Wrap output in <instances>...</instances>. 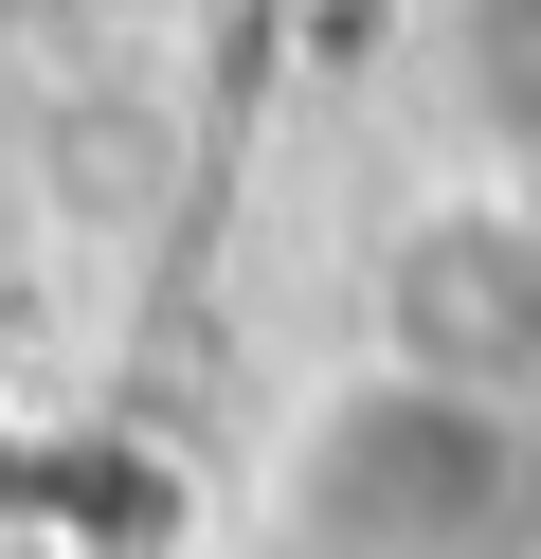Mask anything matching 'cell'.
Masks as SVG:
<instances>
[{
  "mask_svg": "<svg viewBox=\"0 0 541 559\" xmlns=\"http://www.w3.org/2000/svg\"><path fill=\"white\" fill-rule=\"evenodd\" d=\"M271 559H541V397L415 361H325L252 469Z\"/></svg>",
  "mask_w": 541,
  "mask_h": 559,
  "instance_id": "6da1fadb",
  "label": "cell"
},
{
  "mask_svg": "<svg viewBox=\"0 0 541 559\" xmlns=\"http://www.w3.org/2000/svg\"><path fill=\"white\" fill-rule=\"evenodd\" d=\"M361 343L415 379H487V397H541V181H451L379 235V307Z\"/></svg>",
  "mask_w": 541,
  "mask_h": 559,
  "instance_id": "7a4b0ae2",
  "label": "cell"
}]
</instances>
